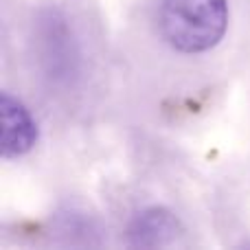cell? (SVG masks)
<instances>
[{
	"label": "cell",
	"mask_w": 250,
	"mask_h": 250,
	"mask_svg": "<svg viewBox=\"0 0 250 250\" xmlns=\"http://www.w3.org/2000/svg\"><path fill=\"white\" fill-rule=\"evenodd\" d=\"M229 26L226 0H160V31L180 53H204L222 42Z\"/></svg>",
	"instance_id": "6da1fadb"
},
{
	"label": "cell",
	"mask_w": 250,
	"mask_h": 250,
	"mask_svg": "<svg viewBox=\"0 0 250 250\" xmlns=\"http://www.w3.org/2000/svg\"><path fill=\"white\" fill-rule=\"evenodd\" d=\"M0 117H2V138L0 149L4 158H20L29 154L38 143V125L20 99L9 92L0 95Z\"/></svg>",
	"instance_id": "7a4b0ae2"
},
{
	"label": "cell",
	"mask_w": 250,
	"mask_h": 250,
	"mask_svg": "<svg viewBox=\"0 0 250 250\" xmlns=\"http://www.w3.org/2000/svg\"><path fill=\"white\" fill-rule=\"evenodd\" d=\"M180 230L176 215L167 208H147L129 226V239L136 246H165Z\"/></svg>",
	"instance_id": "3957f363"
}]
</instances>
